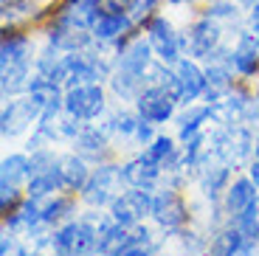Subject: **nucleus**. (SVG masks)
<instances>
[{
	"instance_id": "25",
	"label": "nucleus",
	"mask_w": 259,
	"mask_h": 256,
	"mask_svg": "<svg viewBox=\"0 0 259 256\" xmlns=\"http://www.w3.org/2000/svg\"><path fill=\"white\" fill-rule=\"evenodd\" d=\"M0 57H3V68L17 62H28V37L17 31L3 34V45H0Z\"/></svg>"
},
{
	"instance_id": "2",
	"label": "nucleus",
	"mask_w": 259,
	"mask_h": 256,
	"mask_svg": "<svg viewBox=\"0 0 259 256\" xmlns=\"http://www.w3.org/2000/svg\"><path fill=\"white\" fill-rule=\"evenodd\" d=\"M152 197L155 194L149 189H136V186H127L110 205V217L113 223L124 225V228H133V225H141L144 217H152Z\"/></svg>"
},
{
	"instance_id": "15",
	"label": "nucleus",
	"mask_w": 259,
	"mask_h": 256,
	"mask_svg": "<svg viewBox=\"0 0 259 256\" xmlns=\"http://www.w3.org/2000/svg\"><path fill=\"white\" fill-rule=\"evenodd\" d=\"M57 175H59V180H62V186L68 192H82L88 178H91V169H88L82 155L71 152V155H59Z\"/></svg>"
},
{
	"instance_id": "1",
	"label": "nucleus",
	"mask_w": 259,
	"mask_h": 256,
	"mask_svg": "<svg viewBox=\"0 0 259 256\" xmlns=\"http://www.w3.org/2000/svg\"><path fill=\"white\" fill-rule=\"evenodd\" d=\"M124 175L121 166H113V163H99V169H93L88 183L82 189V200L93 208H102V205H113V200L124 192Z\"/></svg>"
},
{
	"instance_id": "27",
	"label": "nucleus",
	"mask_w": 259,
	"mask_h": 256,
	"mask_svg": "<svg viewBox=\"0 0 259 256\" xmlns=\"http://www.w3.org/2000/svg\"><path fill=\"white\" fill-rule=\"evenodd\" d=\"M211 118V107L208 104H200V107H189L186 113L178 118V135H181V141H189L194 135L200 133L203 121Z\"/></svg>"
},
{
	"instance_id": "4",
	"label": "nucleus",
	"mask_w": 259,
	"mask_h": 256,
	"mask_svg": "<svg viewBox=\"0 0 259 256\" xmlns=\"http://www.w3.org/2000/svg\"><path fill=\"white\" fill-rule=\"evenodd\" d=\"M62 110L79 121H93L104 113V90L96 84H76V88L65 90V104Z\"/></svg>"
},
{
	"instance_id": "9",
	"label": "nucleus",
	"mask_w": 259,
	"mask_h": 256,
	"mask_svg": "<svg viewBox=\"0 0 259 256\" xmlns=\"http://www.w3.org/2000/svg\"><path fill=\"white\" fill-rule=\"evenodd\" d=\"M217 45H220V28L211 17H203L192 26L186 37V54L194 59H208L211 62L214 54H217Z\"/></svg>"
},
{
	"instance_id": "40",
	"label": "nucleus",
	"mask_w": 259,
	"mask_h": 256,
	"mask_svg": "<svg viewBox=\"0 0 259 256\" xmlns=\"http://www.w3.org/2000/svg\"><path fill=\"white\" fill-rule=\"evenodd\" d=\"M253 152H256V158H259V135H256V141H253Z\"/></svg>"
},
{
	"instance_id": "20",
	"label": "nucleus",
	"mask_w": 259,
	"mask_h": 256,
	"mask_svg": "<svg viewBox=\"0 0 259 256\" xmlns=\"http://www.w3.org/2000/svg\"><path fill=\"white\" fill-rule=\"evenodd\" d=\"M231 163H217V166H206L200 172V189H203V194H206L208 200H217L220 194H226V189L231 183Z\"/></svg>"
},
{
	"instance_id": "11",
	"label": "nucleus",
	"mask_w": 259,
	"mask_h": 256,
	"mask_svg": "<svg viewBox=\"0 0 259 256\" xmlns=\"http://www.w3.org/2000/svg\"><path fill=\"white\" fill-rule=\"evenodd\" d=\"M256 183H253L251 178H237L231 186L226 189V194H223V208H226V214L231 217V223L237 217H240L245 208H251L253 203H256Z\"/></svg>"
},
{
	"instance_id": "31",
	"label": "nucleus",
	"mask_w": 259,
	"mask_h": 256,
	"mask_svg": "<svg viewBox=\"0 0 259 256\" xmlns=\"http://www.w3.org/2000/svg\"><path fill=\"white\" fill-rule=\"evenodd\" d=\"M228 65L240 76H256L259 73V51H245V48H234L228 54Z\"/></svg>"
},
{
	"instance_id": "12",
	"label": "nucleus",
	"mask_w": 259,
	"mask_h": 256,
	"mask_svg": "<svg viewBox=\"0 0 259 256\" xmlns=\"http://www.w3.org/2000/svg\"><path fill=\"white\" fill-rule=\"evenodd\" d=\"M175 76L183 93V104L194 102L206 93V71L194 59H178L175 62Z\"/></svg>"
},
{
	"instance_id": "10",
	"label": "nucleus",
	"mask_w": 259,
	"mask_h": 256,
	"mask_svg": "<svg viewBox=\"0 0 259 256\" xmlns=\"http://www.w3.org/2000/svg\"><path fill=\"white\" fill-rule=\"evenodd\" d=\"M42 110L31 102V96L17 99V102H9L3 107V115H0V124H3V138H14L17 133L28 127V124L39 121Z\"/></svg>"
},
{
	"instance_id": "16",
	"label": "nucleus",
	"mask_w": 259,
	"mask_h": 256,
	"mask_svg": "<svg viewBox=\"0 0 259 256\" xmlns=\"http://www.w3.org/2000/svg\"><path fill=\"white\" fill-rule=\"evenodd\" d=\"M161 172H163V169L155 166V163H149L144 155H138V158H133L130 163H124V166H121L124 183L136 186V189H152V186L158 183V178H161Z\"/></svg>"
},
{
	"instance_id": "23",
	"label": "nucleus",
	"mask_w": 259,
	"mask_h": 256,
	"mask_svg": "<svg viewBox=\"0 0 259 256\" xmlns=\"http://www.w3.org/2000/svg\"><path fill=\"white\" fill-rule=\"evenodd\" d=\"M31 180V158L26 155H9L3 158V166H0V183L9 186H20Z\"/></svg>"
},
{
	"instance_id": "29",
	"label": "nucleus",
	"mask_w": 259,
	"mask_h": 256,
	"mask_svg": "<svg viewBox=\"0 0 259 256\" xmlns=\"http://www.w3.org/2000/svg\"><path fill=\"white\" fill-rule=\"evenodd\" d=\"M42 223L46 225H59L62 220H68L73 214V200L71 197H62V194H54L42 203Z\"/></svg>"
},
{
	"instance_id": "7",
	"label": "nucleus",
	"mask_w": 259,
	"mask_h": 256,
	"mask_svg": "<svg viewBox=\"0 0 259 256\" xmlns=\"http://www.w3.org/2000/svg\"><path fill=\"white\" fill-rule=\"evenodd\" d=\"M251 149H253V138L242 124L223 127V133H217L211 138V155L223 158L226 163H240Z\"/></svg>"
},
{
	"instance_id": "39",
	"label": "nucleus",
	"mask_w": 259,
	"mask_h": 256,
	"mask_svg": "<svg viewBox=\"0 0 259 256\" xmlns=\"http://www.w3.org/2000/svg\"><path fill=\"white\" fill-rule=\"evenodd\" d=\"M251 28L259 34V3H253V9H251Z\"/></svg>"
},
{
	"instance_id": "28",
	"label": "nucleus",
	"mask_w": 259,
	"mask_h": 256,
	"mask_svg": "<svg viewBox=\"0 0 259 256\" xmlns=\"http://www.w3.org/2000/svg\"><path fill=\"white\" fill-rule=\"evenodd\" d=\"M28 84H31V71H28V62H17L3 68V93L6 96H17L20 90L28 93Z\"/></svg>"
},
{
	"instance_id": "36",
	"label": "nucleus",
	"mask_w": 259,
	"mask_h": 256,
	"mask_svg": "<svg viewBox=\"0 0 259 256\" xmlns=\"http://www.w3.org/2000/svg\"><path fill=\"white\" fill-rule=\"evenodd\" d=\"M141 147H147V144H152L155 141V133H152V121H147V118H141L138 121V130H136V135H133Z\"/></svg>"
},
{
	"instance_id": "8",
	"label": "nucleus",
	"mask_w": 259,
	"mask_h": 256,
	"mask_svg": "<svg viewBox=\"0 0 259 256\" xmlns=\"http://www.w3.org/2000/svg\"><path fill=\"white\" fill-rule=\"evenodd\" d=\"M152 220H155L163 231H178V228L186 225V220H189L186 203L181 200V194H178L175 189L166 186V189L155 192V197H152Z\"/></svg>"
},
{
	"instance_id": "38",
	"label": "nucleus",
	"mask_w": 259,
	"mask_h": 256,
	"mask_svg": "<svg viewBox=\"0 0 259 256\" xmlns=\"http://www.w3.org/2000/svg\"><path fill=\"white\" fill-rule=\"evenodd\" d=\"M248 178L256 183V189H259V158H253L251 160V166H248Z\"/></svg>"
},
{
	"instance_id": "6",
	"label": "nucleus",
	"mask_w": 259,
	"mask_h": 256,
	"mask_svg": "<svg viewBox=\"0 0 259 256\" xmlns=\"http://www.w3.org/2000/svg\"><path fill=\"white\" fill-rule=\"evenodd\" d=\"M147 34H149V45H152V51L158 54L163 65H175L178 59H183L181 54H186V39L181 34L172 31L163 17H152L147 26Z\"/></svg>"
},
{
	"instance_id": "32",
	"label": "nucleus",
	"mask_w": 259,
	"mask_h": 256,
	"mask_svg": "<svg viewBox=\"0 0 259 256\" xmlns=\"http://www.w3.org/2000/svg\"><path fill=\"white\" fill-rule=\"evenodd\" d=\"M138 121H141L138 110H136V113H127V110H121V113H113V115H110V121H107L104 133L110 130V133H118L121 138H130V135H136Z\"/></svg>"
},
{
	"instance_id": "41",
	"label": "nucleus",
	"mask_w": 259,
	"mask_h": 256,
	"mask_svg": "<svg viewBox=\"0 0 259 256\" xmlns=\"http://www.w3.org/2000/svg\"><path fill=\"white\" fill-rule=\"evenodd\" d=\"M178 256H183V253H178Z\"/></svg>"
},
{
	"instance_id": "17",
	"label": "nucleus",
	"mask_w": 259,
	"mask_h": 256,
	"mask_svg": "<svg viewBox=\"0 0 259 256\" xmlns=\"http://www.w3.org/2000/svg\"><path fill=\"white\" fill-rule=\"evenodd\" d=\"M248 242H251V239H248L245 234L231 223L228 228H223V231L214 234V239H211V245H208L206 256H237Z\"/></svg>"
},
{
	"instance_id": "14",
	"label": "nucleus",
	"mask_w": 259,
	"mask_h": 256,
	"mask_svg": "<svg viewBox=\"0 0 259 256\" xmlns=\"http://www.w3.org/2000/svg\"><path fill=\"white\" fill-rule=\"evenodd\" d=\"M248 104H251V99H245L242 93H228V96H223L220 102L208 104V107H211V118L217 124H223V127H237V124L245 121Z\"/></svg>"
},
{
	"instance_id": "24",
	"label": "nucleus",
	"mask_w": 259,
	"mask_h": 256,
	"mask_svg": "<svg viewBox=\"0 0 259 256\" xmlns=\"http://www.w3.org/2000/svg\"><path fill=\"white\" fill-rule=\"evenodd\" d=\"M65 186L57 175V166L51 172H39V175H31V180L26 183V197L31 200H48L54 192H62Z\"/></svg>"
},
{
	"instance_id": "35",
	"label": "nucleus",
	"mask_w": 259,
	"mask_h": 256,
	"mask_svg": "<svg viewBox=\"0 0 259 256\" xmlns=\"http://www.w3.org/2000/svg\"><path fill=\"white\" fill-rule=\"evenodd\" d=\"M237 14V6H234L231 0H217V3H211L206 12V17H234Z\"/></svg>"
},
{
	"instance_id": "3",
	"label": "nucleus",
	"mask_w": 259,
	"mask_h": 256,
	"mask_svg": "<svg viewBox=\"0 0 259 256\" xmlns=\"http://www.w3.org/2000/svg\"><path fill=\"white\" fill-rule=\"evenodd\" d=\"M99 234L82 220H68L54 231V248L59 256H91L96 253Z\"/></svg>"
},
{
	"instance_id": "5",
	"label": "nucleus",
	"mask_w": 259,
	"mask_h": 256,
	"mask_svg": "<svg viewBox=\"0 0 259 256\" xmlns=\"http://www.w3.org/2000/svg\"><path fill=\"white\" fill-rule=\"evenodd\" d=\"M178 104L181 102H178L166 88H161V84H149V88H144L141 93H138V99H136L138 115L147 118V121H152V124H166L169 118L175 115Z\"/></svg>"
},
{
	"instance_id": "22",
	"label": "nucleus",
	"mask_w": 259,
	"mask_h": 256,
	"mask_svg": "<svg viewBox=\"0 0 259 256\" xmlns=\"http://www.w3.org/2000/svg\"><path fill=\"white\" fill-rule=\"evenodd\" d=\"M130 245H133V231L124 228V225H118V223H113L110 228L99 237L96 253L99 256H118L121 250H127Z\"/></svg>"
},
{
	"instance_id": "19",
	"label": "nucleus",
	"mask_w": 259,
	"mask_h": 256,
	"mask_svg": "<svg viewBox=\"0 0 259 256\" xmlns=\"http://www.w3.org/2000/svg\"><path fill=\"white\" fill-rule=\"evenodd\" d=\"M228 68H231V65H220V62H214L206 68V93H203L206 104L220 102L223 96L231 93L234 82H231V71H228Z\"/></svg>"
},
{
	"instance_id": "13",
	"label": "nucleus",
	"mask_w": 259,
	"mask_h": 256,
	"mask_svg": "<svg viewBox=\"0 0 259 256\" xmlns=\"http://www.w3.org/2000/svg\"><path fill=\"white\" fill-rule=\"evenodd\" d=\"M133 23H136V20L130 17L127 12H118V14L102 12L96 20H93L91 31H93V37H96L99 42H116V39H121L124 34L133 28Z\"/></svg>"
},
{
	"instance_id": "33",
	"label": "nucleus",
	"mask_w": 259,
	"mask_h": 256,
	"mask_svg": "<svg viewBox=\"0 0 259 256\" xmlns=\"http://www.w3.org/2000/svg\"><path fill=\"white\" fill-rule=\"evenodd\" d=\"M57 155H54V149H37V152H31V175H39V172H51L54 166H57Z\"/></svg>"
},
{
	"instance_id": "26",
	"label": "nucleus",
	"mask_w": 259,
	"mask_h": 256,
	"mask_svg": "<svg viewBox=\"0 0 259 256\" xmlns=\"http://www.w3.org/2000/svg\"><path fill=\"white\" fill-rule=\"evenodd\" d=\"M110 84H113V93L118 99H133L136 102L138 93L144 90V76H138L133 71H124V68H116L110 76Z\"/></svg>"
},
{
	"instance_id": "18",
	"label": "nucleus",
	"mask_w": 259,
	"mask_h": 256,
	"mask_svg": "<svg viewBox=\"0 0 259 256\" xmlns=\"http://www.w3.org/2000/svg\"><path fill=\"white\" fill-rule=\"evenodd\" d=\"M149 54H152L149 39H136V42H130L127 48H121V54H118V68L144 76L147 68L152 65V57H149Z\"/></svg>"
},
{
	"instance_id": "30",
	"label": "nucleus",
	"mask_w": 259,
	"mask_h": 256,
	"mask_svg": "<svg viewBox=\"0 0 259 256\" xmlns=\"http://www.w3.org/2000/svg\"><path fill=\"white\" fill-rule=\"evenodd\" d=\"M175 149H178V147H175V141H172L169 135H155V141H152V144H147L141 155L149 160V163H155V166L166 169V163L172 160Z\"/></svg>"
},
{
	"instance_id": "37",
	"label": "nucleus",
	"mask_w": 259,
	"mask_h": 256,
	"mask_svg": "<svg viewBox=\"0 0 259 256\" xmlns=\"http://www.w3.org/2000/svg\"><path fill=\"white\" fill-rule=\"evenodd\" d=\"M118 256H152V248H149V245H130V248L121 250Z\"/></svg>"
},
{
	"instance_id": "34",
	"label": "nucleus",
	"mask_w": 259,
	"mask_h": 256,
	"mask_svg": "<svg viewBox=\"0 0 259 256\" xmlns=\"http://www.w3.org/2000/svg\"><path fill=\"white\" fill-rule=\"evenodd\" d=\"M20 203H23V200H20V194H17V186L0 183V211H3V217L12 214Z\"/></svg>"
},
{
	"instance_id": "21",
	"label": "nucleus",
	"mask_w": 259,
	"mask_h": 256,
	"mask_svg": "<svg viewBox=\"0 0 259 256\" xmlns=\"http://www.w3.org/2000/svg\"><path fill=\"white\" fill-rule=\"evenodd\" d=\"M73 147L82 158H91V160H102L104 158V147H107V135L104 130L99 127H82L79 135L73 138Z\"/></svg>"
}]
</instances>
